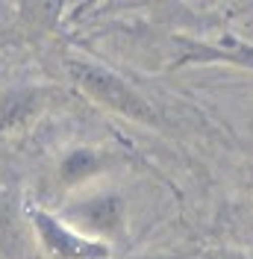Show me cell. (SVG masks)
<instances>
[{
    "label": "cell",
    "instance_id": "1",
    "mask_svg": "<svg viewBox=\"0 0 253 259\" xmlns=\"http://www.w3.org/2000/svg\"><path fill=\"white\" fill-rule=\"evenodd\" d=\"M79 74H82V85L92 95H97L100 100H106V103H112V106H118V109H124L130 115H144V106L139 103V97L133 95L121 80H115V77L103 74V71H95V68L79 71Z\"/></svg>",
    "mask_w": 253,
    "mask_h": 259
},
{
    "label": "cell",
    "instance_id": "2",
    "mask_svg": "<svg viewBox=\"0 0 253 259\" xmlns=\"http://www.w3.org/2000/svg\"><path fill=\"white\" fill-rule=\"evenodd\" d=\"M38 227L41 233L48 236V244L50 250H56L59 256H68V259H100L106 250L95 242H86V239H77L71 233H65L59 224H53L50 218H38Z\"/></svg>",
    "mask_w": 253,
    "mask_h": 259
}]
</instances>
